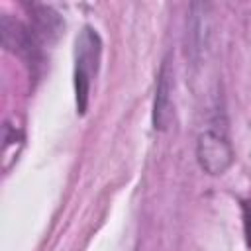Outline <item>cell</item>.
<instances>
[{
  "mask_svg": "<svg viewBox=\"0 0 251 251\" xmlns=\"http://www.w3.org/2000/svg\"><path fill=\"white\" fill-rule=\"evenodd\" d=\"M100 59V37L94 29L84 27L80 37L76 39V65H75V92H76V106L82 114L88 104V92L92 76L96 75Z\"/></svg>",
  "mask_w": 251,
  "mask_h": 251,
  "instance_id": "obj_1",
  "label": "cell"
},
{
  "mask_svg": "<svg viewBox=\"0 0 251 251\" xmlns=\"http://www.w3.org/2000/svg\"><path fill=\"white\" fill-rule=\"evenodd\" d=\"M198 159L202 163V167L212 173V175H218L222 173L229 161H231V149L229 145L216 133H204L200 137V143H198Z\"/></svg>",
  "mask_w": 251,
  "mask_h": 251,
  "instance_id": "obj_2",
  "label": "cell"
},
{
  "mask_svg": "<svg viewBox=\"0 0 251 251\" xmlns=\"http://www.w3.org/2000/svg\"><path fill=\"white\" fill-rule=\"evenodd\" d=\"M245 233L251 243V204H245Z\"/></svg>",
  "mask_w": 251,
  "mask_h": 251,
  "instance_id": "obj_3",
  "label": "cell"
}]
</instances>
